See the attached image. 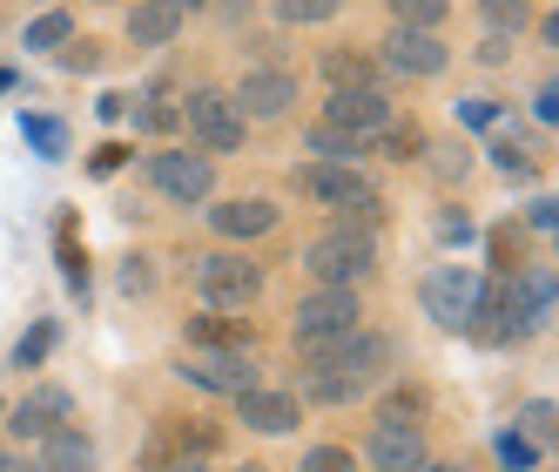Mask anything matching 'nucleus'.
Here are the masks:
<instances>
[{
  "label": "nucleus",
  "instance_id": "obj_1",
  "mask_svg": "<svg viewBox=\"0 0 559 472\" xmlns=\"http://www.w3.org/2000/svg\"><path fill=\"white\" fill-rule=\"evenodd\" d=\"M391 358H397L391 338H378V331H350V338H337V344L304 351L297 385H304V399H317V405H350V399H365V391L391 371Z\"/></svg>",
  "mask_w": 559,
  "mask_h": 472
},
{
  "label": "nucleus",
  "instance_id": "obj_2",
  "mask_svg": "<svg viewBox=\"0 0 559 472\" xmlns=\"http://www.w3.org/2000/svg\"><path fill=\"white\" fill-rule=\"evenodd\" d=\"M304 270L317 278V291H357L378 270V236L337 223V229L317 236V244H304Z\"/></svg>",
  "mask_w": 559,
  "mask_h": 472
},
{
  "label": "nucleus",
  "instance_id": "obj_3",
  "mask_svg": "<svg viewBox=\"0 0 559 472\" xmlns=\"http://www.w3.org/2000/svg\"><path fill=\"white\" fill-rule=\"evenodd\" d=\"M418 297H425V318H438L445 331H472L478 304H486V278L472 263H438Z\"/></svg>",
  "mask_w": 559,
  "mask_h": 472
},
{
  "label": "nucleus",
  "instance_id": "obj_4",
  "mask_svg": "<svg viewBox=\"0 0 559 472\" xmlns=\"http://www.w3.org/2000/svg\"><path fill=\"white\" fill-rule=\"evenodd\" d=\"M195 297H203L210 310H250L257 297H263V270L250 263V257H229V250H216V257H195Z\"/></svg>",
  "mask_w": 559,
  "mask_h": 472
},
{
  "label": "nucleus",
  "instance_id": "obj_5",
  "mask_svg": "<svg viewBox=\"0 0 559 472\" xmlns=\"http://www.w3.org/2000/svg\"><path fill=\"white\" fill-rule=\"evenodd\" d=\"M176 115L189 122V135H195L203 155H236L243 149V115H236V102L223 88H189V102Z\"/></svg>",
  "mask_w": 559,
  "mask_h": 472
},
{
  "label": "nucleus",
  "instance_id": "obj_6",
  "mask_svg": "<svg viewBox=\"0 0 559 472\" xmlns=\"http://www.w3.org/2000/svg\"><path fill=\"white\" fill-rule=\"evenodd\" d=\"M357 318H365L357 291H310V297H297L290 331H297V344H304V351H317V344L350 338V331H357Z\"/></svg>",
  "mask_w": 559,
  "mask_h": 472
},
{
  "label": "nucleus",
  "instance_id": "obj_7",
  "mask_svg": "<svg viewBox=\"0 0 559 472\" xmlns=\"http://www.w3.org/2000/svg\"><path fill=\"white\" fill-rule=\"evenodd\" d=\"M148 176L155 189L169 196V203H210V189H216V163L210 155H189V149H163V155H148Z\"/></svg>",
  "mask_w": 559,
  "mask_h": 472
},
{
  "label": "nucleus",
  "instance_id": "obj_8",
  "mask_svg": "<svg viewBox=\"0 0 559 472\" xmlns=\"http://www.w3.org/2000/svg\"><path fill=\"white\" fill-rule=\"evenodd\" d=\"M182 378H189L195 391H223V399H243V391H257L250 351H189V358H182Z\"/></svg>",
  "mask_w": 559,
  "mask_h": 472
},
{
  "label": "nucleus",
  "instance_id": "obj_9",
  "mask_svg": "<svg viewBox=\"0 0 559 472\" xmlns=\"http://www.w3.org/2000/svg\"><path fill=\"white\" fill-rule=\"evenodd\" d=\"M229 102H236L243 122H276V115H290V102H297V74L290 68H257V74H243V88Z\"/></svg>",
  "mask_w": 559,
  "mask_h": 472
},
{
  "label": "nucleus",
  "instance_id": "obj_10",
  "mask_svg": "<svg viewBox=\"0 0 559 472\" xmlns=\"http://www.w3.org/2000/svg\"><path fill=\"white\" fill-rule=\"evenodd\" d=\"M68 412H74V399H68L61 385H34L27 399L8 412V418H14L8 432H14V439H34V446H41V439H55V432L68 425Z\"/></svg>",
  "mask_w": 559,
  "mask_h": 472
},
{
  "label": "nucleus",
  "instance_id": "obj_11",
  "mask_svg": "<svg viewBox=\"0 0 559 472\" xmlns=\"http://www.w3.org/2000/svg\"><path fill=\"white\" fill-rule=\"evenodd\" d=\"M297 189L310 196V203H324V210H344V216H350V210H365L371 196H378V189H371L365 176H357V169H331V163H310V169L297 176Z\"/></svg>",
  "mask_w": 559,
  "mask_h": 472
},
{
  "label": "nucleus",
  "instance_id": "obj_12",
  "mask_svg": "<svg viewBox=\"0 0 559 472\" xmlns=\"http://www.w3.org/2000/svg\"><path fill=\"white\" fill-rule=\"evenodd\" d=\"M324 122L331 129H344V135H378V129H391V95L384 88H344V95H331V108H324Z\"/></svg>",
  "mask_w": 559,
  "mask_h": 472
},
{
  "label": "nucleus",
  "instance_id": "obj_13",
  "mask_svg": "<svg viewBox=\"0 0 559 472\" xmlns=\"http://www.w3.org/2000/svg\"><path fill=\"white\" fill-rule=\"evenodd\" d=\"M452 55L438 34H405V27H391V42H384V68L397 74V82H425V74H438Z\"/></svg>",
  "mask_w": 559,
  "mask_h": 472
},
{
  "label": "nucleus",
  "instance_id": "obj_14",
  "mask_svg": "<svg viewBox=\"0 0 559 472\" xmlns=\"http://www.w3.org/2000/svg\"><path fill=\"white\" fill-rule=\"evenodd\" d=\"M371 465L378 472H425V432L418 425H371V439H365Z\"/></svg>",
  "mask_w": 559,
  "mask_h": 472
},
{
  "label": "nucleus",
  "instance_id": "obj_15",
  "mask_svg": "<svg viewBox=\"0 0 559 472\" xmlns=\"http://www.w3.org/2000/svg\"><path fill=\"white\" fill-rule=\"evenodd\" d=\"M276 216H284V210H276L270 196H236V203H216L210 210V229L229 236V244H250V236H270L276 229Z\"/></svg>",
  "mask_w": 559,
  "mask_h": 472
},
{
  "label": "nucleus",
  "instance_id": "obj_16",
  "mask_svg": "<svg viewBox=\"0 0 559 472\" xmlns=\"http://www.w3.org/2000/svg\"><path fill=\"white\" fill-rule=\"evenodd\" d=\"M236 412H243V425L250 432H290L297 418H304V405H297V391H243V399H236Z\"/></svg>",
  "mask_w": 559,
  "mask_h": 472
},
{
  "label": "nucleus",
  "instance_id": "obj_17",
  "mask_svg": "<svg viewBox=\"0 0 559 472\" xmlns=\"http://www.w3.org/2000/svg\"><path fill=\"white\" fill-rule=\"evenodd\" d=\"M34 472H95V439H88L82 425H61L55 439H41Z\"/></svg>",
  "mask_w": 559,
  "mask_h": 472
},
{
  "label": "nucleus",
  "instance_id": "obj_18",
  "mask_svg": "<svg viewBox=\"0 0 559 472\" xmlns=\"http://www.w3.org/2000/svg\"><path fill=\"white\" fill-rule=\"evenodd\" d=\"M176 34H182V8H169V0L129 8V42H135V48H169Z\"/></svg>",
  "mask_w": 559,
  "mask_h": 472
},
{
  "label": "nucleus",
  "instance_id": "obj_19",
  "mask_svg": "<svg viewBox=\"0 0 559 472\" xmlns=\"http://www.w3.org/2000/svg\"><path fill=\"white\" fill-rule=\"evenodd\" d=\"M243 344H250V318H223V310L189 318V351H243Z\"/></svg>",
  "mask_w": 559,
  "mask_h": 472
},
{
  "label": "nucleus",
  "instance_id": "obj_20",
  "mask_svg": "<svg viewBox=\"0 0 559 472\" xmlns=\"http://www.w3.org/2000/svg\"><path fill=\"white\" fill-rule=\"evenodd\" d=\"M324 82H331V95H344V88H378V68H371V55H344V48H331L324 55Z\"/></svg>",
  "mask_w": 559,
  "mask_h": 472
},
{
  "label": "nucleus",
  "instance_id": "obj_21",
  "mask_svg": "<svg viewBox=\"0 0 559 472\" xmlns=\"http://www.w3.org/2000/svg\"><path fill=\"white\" fill-rule=\"evenodd\" d=\"M304 142H310V155H317V163H331V169H357V155H365V142H357V135H344V129H331V122H317Z\"/></svg>",
  "mask_w": 559,
  "mask_h": 472
},
{
  "label": "nucleus",
  "instance_id": "obj_22",
  "mask_svg": "<svg viewBox=\"0 0 559 472\" xmlns=\"http://www.w3.org/2000/svg\"><path fill=\"white\" fill-rule=\"evenodd\" d=\"M74 42V14L68 8H48V14H34L27 21V34H21V48H34V55H48V48H68Z\"/></svg>",
  "mask_w": 559,
  "mask_h": 472
},
{
  "label": "nucleus",
  "instance_id": "obj_23",
  "mask_svg": "<svg viewBox=\"0 0 559 472\" xmlns=\"http://www.w3.org/2000/svg\"><path fill=\"white\" fill-rule=\"evenodd\" d=\"M163 432H169V446H176V459H203V452L216 446V425H203V418H169Z\"/></svg>",
  "mask_w": 559,
  "mask_h": 472
},
{
  "label": "nucleus",
  "instance_id": "obj_24",
  "mask_svg": "<svg viewBox=\"0 0 559 472\" xmlns=\"http://www.w3.org/2000/svg\"><path fill=\"white\" fill-rule=\"evenodd\" d=\"M438 21H445L438 0H397L391 8V27H405V34H438Z\"/></svg>",
  "mask_w": 559,
  "mask_h": 472
},
{
  "label": "nucleus",
  "instance_id": "obj_25",
  "mask_svg": "<svg viewBox=\"0 0 559 472\" xmlns=\"http://www.w3.org/2000/svg\"><path fill=\"white\" fill-rule=\"evenodd\" d=\"M378 149L391 155V163H418V155H425V129L418 122H405V129L391 122V129H378Z\"/></svg>",
  "mask_w": 559,
  "mask_h": 472
},
{
  "label": "nucleus",
  "instance_id": "obj_26",
  "mask_svg": "<svg viewBox=\"0 0 559 472\" xmlns=\"http://www.w3.org/2000/svg\"><path fill=\"white\" fill-rule=\"evenodd\" d=\"M478 21H486V34H506V42H519V27H526L533 14L519 8V0H486V8H478Z\"/></svg>",
  "mask_w": 559,
  "mask_h": 472
},
{
  "label": "nucleus",
  "instance_id": "obj_27",
  "mask_svg": "<svg viewBox=\"0 0 559 472\" xmlns=\"http://www.w3.org/2000/svg\"><path fill=\"white\" fill-rule=\"evenodd\" d=\"M135 122H142V129H155V135L182 122V115H176V102H169V82H155V88H148V102H142V115H135Z\"/></svg>",
  "mask_w": 559,
  "mask_h": 472
},
{
  "label": "nucleus",
  "instance_id": "obj_28",
  "mask_svg": "<svg viewBox=\"0 0 559 472\" xmlns=\"http://www.w3.org/2000/svg\"><path fill=\"white\" fill-rule=\"evenodd\" d=\"M276 21H284V27H324V21H337V8H331V0H284Z\"/></svg>",
  "mask_w": 559,
  "mask_h": 472
},
{
  "label": "nucleus",
  "instance_id": "obj_29",
  "mask_svg": "<svg viewBox=\"0 0 559 472\" xmlns=\"http://www.w3.org/2000/svg\"><path fill=\"white\" fill-rule=\"evenodd\" d=\"M519 425H526V446H533V452L552 446V405H546V399H533L526 412H519Z\"/></svg>",
  "mask_w": 559,
  "mask_h": 472
},
{
  "label": "nucleus",
  "instance_id": "obj_30",
  "mask_svg": "<svg viewBox=\"0 0 559 472\" xmlns=\"http://www.w3.org/2000/svg\"><path fill=\"white\" fill-rule=\"evenodd\" d=\"M297 472H357V459H350L344 446H310Z\"/></svg>",
  "mask_w": 559,
  "mask_h": 472
},
{
  "label": "nucleus",
  "instance_id": "obj_31",
  "mask_svg": "<svg viewBox=\"0 0 559 472\" xmlns=\"http://www.w3.org/2000/svg\"><path fill=\"white\" fill-rule=\"evenodd\" d=\"M492 155H499V169H506V176H526V169H533V155L519 149V142H499Z\"/></svg>",
  "mask_w": 559,
  "mask_h": 472
},
{
  "label": "nucleus",
  "instance_id": "obj_32",
  "mask_svg": "<svg viewBox=\"0 0 559 472\" xmlns=\"http://www.w3.org/2000/svg\"><path fill=\"white\" fill-rule=\"evenodd\" d=\"M102 55H95V42H68V55H61V68H74V74H82V68H95Z\"/></svg>",
  "mask_w": 559,
  "mask_h": 472
},
{
  "label": "nucleus",
  "instance_id": "obj_33",
  "mask_svg": "<svg viewBox=\"0 0 559 472\" xmlns=\"http://www.w3.org/2000/svg\"><path fill=\"white\" fill-rule=\"evenodd\" d=\"M41 351H48V331H34V338L14 351V358H21V371H27V365H41Z\"/></svg>",
  "mask_w": 559,
  "mask_h": 472
},
{
  "label": "nucleus",
  "instance_id": "obj_34",
  "mask_svg": "<svg viewBox=\"0 0 559 472\" xmlns=\"http://www.w3.org/2000/svg\"><path fill=\"white\" fill-rule=\"evenodd\" d=\"M506 55H512L506 34H486V42H478V61H506Z\"/></svg>",
  "mask_w": 559,
  "mask_h": 472
},
{
  "label": "nucleus",
  "instance_id": "obj_35",
  "mask_svg": "<svg viewBox=\"0 0 559 472\" xmlns=\"http://www.w3.org/2000/svg\"><path fill=\"white\" fill-rule=\"evenodd\" d=\"M499 452H506L512 465H533V446H526V439H512V432H506V439H499Z\"/></svg>",
  "mask_w": 559,
  "mask_h": 472
},
{
  "label": "nucleus",
  "instance_id": "obj_36",
  "mask_svg": "<svg viewBox=\"0 0 559 472\" xmlns=\"http://www.w3.org/2000/svg\"><path fill=\"white\" fill-rule=\"evenodd\" d=\"M176 472H210V465H203V459H182V465H176Z\"/></svg>",
  "mask_w": 559,
  "mask_h": 472
},
{
  "label": "nucleus",
  "instance_id": "obj_37",
  "mask_svg": "<svg viewBox=\"0 0 559 472\" xmlns=\"http://www.w3.org/2000/svg\"><path fill=\"white\" fill-rule=\"evenodd\" d=\"M0 472H34V465H27V459H8V465H0Z\"/></svg>",
  "mask_w": 559,
  "mask_h": 472
},
{
  "label": "nucleus",
  "instance_id": "obj_38",
  "mask_svg": "<svg viewBox=\"0 0 559 472\" xmlns=\"http://www.w3.org/2000/svg\"><path fill=\"white\" fill-rule=\"evenodd\" d=\"M425 472H465V465H425Z\"/></svg>",
  "mask_w": 559,
  "mask_h": 472
},
{
  "label": "nucleus",
  "instance_id": "obj_39",
  "mask_svg": "<svg viewBox=\"0 0 559 472\" xmlns=\"http://www.w3.org/2000/svg\"><path fill=\"white\" fill-rule=\"evenodd\" d=\"M243 472H263V465H243Z\"/></svg>",
  "mask_w": 559,
  "mask_h": 472
},
{
  "label": "nucleus",
  "instance_id": "obj_40",
  "mask_svg": "<svg viewBox=\"0 0 559 472\" xmlns=\"http://www.w3.org/2000/svg\"><path fill=\"white\" fill-rule=\"evenodd\" d=\"M0 465H8V452H0Z\"/></svg>",
  "mask_w": 559,
  "mask_h": 472
},
{
  "label": "nucleus",
  "instance_id": "obj_41",
  "mask_svg": "<svg viewBox=\"0 0 559 472\" xmlns=\"http://www.w3.org/2000/svg\"><path fill=\"white\" fill-rule=\"evenodd\" d=\"M0 412H8V405H0Z\"/></svg>",
  "mask_w": 559,
  "mask_h": 472
}]
</instances>
